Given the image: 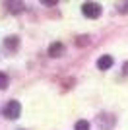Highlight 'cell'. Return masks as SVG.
<instances>
[{"mask_svg":"<svg viewBox=\"0 0 128 130\" xmlns=\"http://www.w3.org/2000/svg\"><path fill=\"white\" fill-rule=\"evenodd\" d=\"M124 74H126V76H128V62H126V64H124Z\"/></svg>","mask_w":128,"mask_h":130,"instance_id":"7c38bea8","label":"cell"},{"mask_svg":"<svg viewBox=\"0 0 128 130\" xmlns=\"http://www.w3.org/2000/svg\"><path fill=\"white\" fill-rule=\"evenodd\" d=\"M118 12L120 14H128V0H120L118 2Z\"/></svg>","mask_w":128,"mask_h":130,"instance_id":"9c48e42d","label":"cell"},{"mask_svg":"<svg viewBox=\"0 0 128 130\" xmlns=\"http://www.w3.org/2000/svg\"><path fill=\"white\" fill-rule=\"evenodd\" d=\"M111 66H113V58L109 54H105V56H101V58L97 60V68L99 70H109Z\"/></svg>","mask_w":128,"mask_h":130,"instance_id":"5b68a950","label":"cell"},{"mask_svg":"<svg viewBox=\"0 0 128 130\" xmlns=\"http://www.w3.org/2000/svg\"><path fill=\"white\" fill-rule=\"evenodd\" d=\"M74 130H89V122H87V120H78Z\"/></svg>","mask_w":128,"mask_h":130,"instance_id":"52a82bcc","label":"cell"},{"mask_svg":"<svg viewBox=\"0 0 128 130\" xmlns=\"http://www.w3.org/2000/svg\"><path fill=\"white\" fill-rule=\"evenodd\" d=\"M41 2H43V4H47V6H54L58 0H41Z\"/></svg>","mask_w":128,"mask_h":130,"instance_id":"8fae6325","label":"cell"},{"mask_svg":"<svg viewBox=\"0 0 128 130\" xmlns=\"http://www.w3.org/2000/svg\"><path fill=\"white\" fill-rule=\"evenodd\" d=\"M4 45L8 47V49H16V47H18V37H8Z\"/></svg>","mask_w":128,"mask_h":130,"instance_id":"8992f818","label":"cell"},{"mask_svg":"<svg viewBox=\"0 0 128 130\" xmlns=\"http://www.w3.org/2000/svg\"><path fill=\"white\" fill-rule=\"evenodd\" d=\"M6 86H8V76L4 72H0V89H4Z\"/></svg>","mask_w":128,"mask_h":130,"instance_id":"30bf717a","label":"cell"},{"mask_svg":"<svg viewBox=\"0 0 128 130\" xmlns=\"http://www.w3.org/2000/svg\"><path fill=\"white\" fill-rule=\"evenodd\" d=\"M82 14L85 18H91V20H97V18L101 16V6L97 4V2H85L82 6Z\"/></svg>","mask_w":128,"mask_h":130,"instance_id":"7a4b0ae2","label":"cell"},{"mask_svg":"<svg viewBox=\"0 0 128 130\" xmlns=\"http://www.w3.org/2000/svg\"><path fill=\"white\" fill-rule=\"evenodd\" d=\"M6 8H8V12H12V14H20L25 6H23L21 0H6Z\"/></svg>","mask_w":128,"mask_h":130,"instance_id":"3957f363","label":"cell"},{"mask_svg":"<svg viewBox=\"0 0 128 130\" xmlns=\"http://www.w3.org/2000/svg\"><path fill=\"white\" fill-rule=\"evenodd\" d=\"M2 113H4L6 119L16 120L18 117H20V113H21V105L18 103V101H8V103L4 105V109H2Z\"/></svg>","mask_w":128,"mask_h":130,"instance_id":"6da1fadb","label":"cell"},{"mask_svg":"<svg viewBox=\"0 0 128 130\" xmlns=\"http://www.w3.org/2000/svg\"><path fill=\"white\" fill-rule=\"evenodd\" d=\"M76 45H78V47L89 45V37H87V35H80V37H78V41H76Z\"/></svg>","mask_w":128,"mask_h":130,"instance_id":"ba28073f","label":"cell"},{"mask_svg":"<svg viewBox=\"0 0 128 130\" xmlns=\"http://www.w3.org/2000/svg\"><path fill=\"white\" fill-rule=\"evenodd\" d=\"M62 53H64V45H62V43H53L51 47H49V54H51L53 58L62 56Z\"/></svg>","mask_w":128,"mask_h":130,"instance_id":"277c9868","label":"cell"}]
</instances>
